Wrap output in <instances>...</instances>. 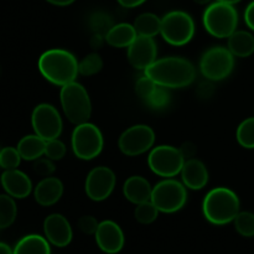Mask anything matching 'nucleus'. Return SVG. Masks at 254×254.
Returning <instances> with one entry per match:
<instances>
[{
  "label": "nucleus",
  "instance_id": "f257e3e1",
  "mask_svg": "<svg viewBox=\"0 0 254 254\" xmlns=\"http://www.w3.org/2000/svg\"><path fill=\"white\" fill-rule=\"evenodd\" d=\"M145 74L156 84L166 88L190 86L196 76L193 64L183 57H165L156 60L145 69Z\"/></svg>",
  "mask_w": 254,
  "mask_h": 254
},
{
  "label": "nucleus",
  "instance_id": "f03ea898",
  "mask_svg": "<svg viewBox=\"0 0 254 254\" xmlns=\"http://www.w3.org/2000/svg\"><path fill=\"white\" fill-rule=\"evenodd\" d=\"M39 69L42 76L56 86L74 82L78 74V62L71 52L52 49L44 52L39 59Z\"/></svg>",
  "mask_w": 254,
  "mask_h": 254
},
{
  "label": "nucleus",
  "instance_id": "7ed1b4c3",
  "mask_svg": "<svg viewBox=\"0 0 254 254\" xmlns=\"http://www.w3.org/2000/svg\"><path fill=\"white\" fill-rule=\"evenodd\" d=\"M202 211L206 220L212 225H227L240 213V198L230 189L216 188L206 195Z\"/></svg>",
  "mask_w": 254,
  "mask_h": 254
},
{
  "label": "nucleus",
  "instance_id": "20e7f679",
  "mask_svg": "<svg viewBox=\"0 0 254 254\" xmlns=\"http://www.w3.org/2000/svg\"><path fill=\"white\" fill-rule=\"evenodd\" d=\"M60 101L64 116L71 123L78 124L86 123L91 118L92 104L86 88L76 81L61 87Z\"/></svg>",
  "mask_w": 254,
  "mask_h": 254
},
{
  "label": "nucleus",
  "instance_id": "39448f33",
  "mask_svg": "<svg viewBox=\"0 0 254 254\" xmlns=\"http://www.w3.org/2000/svg\"><path fill=\"white\" fill-rule=\"evenodd\" d=\"M202 20L208 34L225 39L230 37L237 29L238 14L233 5L216 1L205 10Z\"/></svg>",
  "mask_w": 254,
  "mask_h": 254
},
{
  "label": "nucleus",
  "instance_id": "423d86ee",
  "mask_svg": "<svg viewBox=\"0 0 254 254\" xmlns=\"http://www.w3.org/2000/svg\"><path fill=\"white\" fill-rule=\"evenodd\" d=\"M160 34L168 44L183 46L193 37L195 22L188 12L170 11L161 19Z\"/></svg>",
  "mask_w": 254,
  "mask_h": 254
},
{
  "label": "nucleus",
  "instance_id": "0eeeda50",
  "mask_svg": "<svg viewBox=\"0 0 254 254\" xmlns=\"http://www.w3.org/2000/svg\"><path fill=\"white\" fill-rule=\"evenodd\" d=\"M188 200L185 185L173 179H166L153 188L150 201L159 211L164 213H174L181 210Z\"/></svg>",
  "mask_w": 254,
  "mask_h": 254
},
{
  "label": "nucleus",
  "instance_id": "6e6552de",
  "mask_svg": "<svg viewBox=\"0 0 254 254\" xmlns=\"http://www.w3.org/2000/svg\"><path fill=\"white\" fill-rule=\"evenodd\" d=\"M72 149L82 160L97 158L103 149V135L98 127L88 122L78 124L72 133Z\"/></svg>",
  "mask_w": 254,
  "mask_h": 254
},
{
  "label": "nucleus",
  "instance_id": "1a4fd4ad",
  "mask_svg": "<svg viewBox=\"0 0 254 254\" xmlns=\"http://www.w3.org/2000/svg\"><path fill=\"white\" fill-rule=\"evenodd\" d=\"M149 168L161 178L170 179L181 173L185 158L180 149L171 145H159L150 151L148 156Z\"/></svg>",
  "mask_w": 254,
  "mask_h": 254
},
{
  "label": "nucleus",
  "instance_id": "9d476101",
  "mask_svg": "<svg viewBox=\"0 0 254 254\" xmlns=\"http://www.w3.org/2000/svg\"><path fill=\"white\" fill-rule=\"evenodd\" d=\"M235 67V56L226 47L216 46L207 50L200 61L203 76L211 81H222L231 74Z\"/></svg>",
  "mask_w": 254,
  "mask_h": 254
},
{
  "label": "nucleus",
  "instance_id": "9b49d317",
  "mask_svg": "<svg viewBox=\"0 0 254 254\" xmlns=\"http://www.w3.org/2000/svg\"><path fill=\"white\" fill-rule=\"evenodd\" d=\"M155 141V133L145 124H138L127 129L118 141L119 149L128 156H138L150 150Z\"/></svg>",
  "mask_w": 254,
  "mask_h": 254
},
{
  "label": "nucleus",
  "instance_id": "f8f14e48",
  "mask_svg": "<svg viewBox=\"0 0 254 254\" xmlns=\"http://www.w3.org/2000/svg\"><path fill=\"white\" fill-rule=\"evenodd\" d=\"M31 123L35 134L46 141L59 138L62 131L61 116L51 104H39L32 112Z\"/></svg>",
  "mask_w": 254,
  "mask_h": 254
},
{
  "label": "nucleus",
  "instance_id": "ddd939ff",
  "mask_svg": "<svg viewBox=\"0 0 254 254\" xmlns=\"http://www.w3.org/2000/svg\"><path fill=\"white\" fill-rule=\"evenodd\" d=\"M116 186V175L107 166H98L87 175L84 190L93 201H103L111 196Z\"/></svg>",
  "mask_w": 254,
  "mask_h": 254
},
{
  "label": "nucleus",
  "instance_id": "4468645a",
  "mask_svg": "<svg viewBox=\"0 0 254 254\" xmlns=\"http://www.w3.org/2000/svg\"><path fill=\"white\" fill-rule=\"evenodd\" d=\"M158 46L153 37L136 36L133 44L128 47V61L136 69L145 71L156 61Z\"/></svg>",
  "mask_w": 254,
  "mask_h": 254
},
{
  "label": "nucleus",
  "instance_id": "2eb2a0df",
  "mask_svg": "<svg viewBox=\"0 0 254 254\" xmlns=\"http://www.w3.org/2000/svg\"><path fill=\"white\" fill-rule=\"evenodd\" d=\"M96 242L104 253L116 254L121 252L124 246V235L122 228L113 221H103L98 225Z\"/></svg>",
  "mask_w": 254,
  "mask_h": 254
},
{
  "label": "nucleus",
  "instance_id": "dca6fc26",
  "mask_svg": "<svg viewBox=\"0 0 254 254\" xmlns=\"http://www.w3.org/2000/svg\"><path fill=\"white\" fill-rule=\"evenodd\" d=\"M46 240L56 247H66L71 243L73 232L66 217L59 213L50 215L44 222Z\"/></svg>",
  "mask_w": 254,
  "mask_h": 254
},
{
  "label": "nucleus",
  "instance_id": "f3484780",
  "mask_svg": "<svg viewBox=\"0 0 254 254\" xmlns=\"http://www.w3.org/2000/svg\"><path fill=\"white\" fill-rule=\"evenodd\" d=\"M0 181L7 195L14 198L27 197L32 191V184L29 176L17 169L5 170Z\"/></svg>",
  "mask_w": 254,
  "mask_h": 254
},
{
  "label": "nucleus",
  "instance_id": "a211bd4d",
  "mask_svg": "<svg viewBox=\"0 0 254 254\" xmlns=\"http://www.w3.org/2000/svg\"><path fill=\"white\" fill-rule=\"evenodd\" d=\"M181 178L186 188L191 190H201L208 183L207 168L198 159H188L181 170Z\"/></svg>",
  "mask_w": 254,
  "mask_h": 254
},
{
  "label": "nucleus",
  "instance_id": "6ab92c4d",
  "mask_svg": "<svg viewBox=\"0 0 254 254\" xmlns=\"http://www.w3.org/2000/svg\"><path fill=\"white\" fill-rule=\"evenodd\" d=\"M62 193H64L62 181L52 176H47L44 180L40 181L34 191L36 202L45 207L55 205L62 197Z\"/></svg>",
  "mask_w": 254,
  "mask_h": 254
},
{
  "label": "nucleus",
  "instance_id": "aec40b11",
  "mask_svg": "<svg viewBox=\"0 0 254 254\" xmlns=\"http://www.w3.org/2000/svg\"><path fill=\"white\" fill-rule=\"evenodd\" d=\"M123 192L127 200L130 201L131 203L139 205V203L150 201L153 188L146 179H144L143 176L135 175L129 178L124 183Z\"/></svg>",
  "mask_w": 254,
  "mask_h": 254
},
{
  "label": "nucleus",
  "instance_id": "412c9836",
  "mask_svg": "<svg viewBox=\"0 0 254 254\" xmlns=\"http://www.w3.org/2000/svg\"><path fill=\"white\" fill-rule=\"evenodd\" d=\"M136 36H138V34H136L133 25L122 22V24L113 25L111 27V30L106 34V41L111 46L121 49V47L130 46L134 40L136 39Z\"/></svg>",
  "mask_w": 254,
  "mask_h": 254
},
{
  "label": "nucleus",
  "instance_id": "4be33fe9",
  "mask_svg": "<svg viewBox=\"0 0 254 254\" xmlns=\"http://www.w3.org/2000/svg\"><path fill=\"white\" fill-rule=\"evenodd\" d=\"M228 50L233 56L248 57L254 52V36L251 32L236 30L228 37Z\"/></svg>",
  "mask_w": 254,
  "mask_h": 254
},
{
  "label": "nucleus",
  "instance_id": "5701e85b",
  "mask_svg": "<svg viewBox=\"0 0 254 254\" xmlns=\"http://www.w3.org/2000/svg\"><path fill=\"white\" fill-rule=\"evenodd\" d=\"M16 149L19 150L21 158L25 160H37V159H40V156L45 154L46 140L37 134L26 135L19 141Z\"/></svg>",
  "mask_w": 254,
  "mask_h": 254
},
{
  "label": "nucleus",
  "instance_id": "b1692460",
  "mask_svg": "<svg viewBox=\"0 0 254 254\" xmlns=\"http://www.w3.org/2000/svg\"><path fill=\"white\" fill-rule=\"evenodd\" d=\"M14 254H51L49 241L39 235H29L16 243Z\"/></svg>",
  "mask_w": 254,
  "mask_h": 254
},
{
  "label": "nucleus",
  "instance_id": "393cba45",
  "mask_svg": "<svg viewBox=\"0 0 254 254\" xmlns=\"http://www.w3.org/2000/svg\"><path fill=\"white\" fill-rule=\"evenodd\" d=\"M133 26L138 36L154 37L160 34L161 19L153 12H144L136 17Z\"/></svg>",
  "mask_w": 254,
  "mask_h": 254
},
{
  "label": "nucleus",
  "instance_id": "a878e982",
  "mask_svg": "<svg viewBox=\"0 0 254 254\" xmlns=\"http://www.w3.org/2000/svg\"><path fill=\"white\" fill-rule=\"evenodd\" d=\"M17 208L14 197L10 195H0V230L7 228L16 218Z\"/></svg>",
  "mask_w": 254,
  "mask_h": 254
},
{
  "label": "nucleus",
  "instance_id": "bb28decb",
  "mask_svg": "<svg viewBox=\"0 0 254 254\" xmlns=\"http://www.w3.org/2000/svg\"><path fill=\"white\" fill-rule=\"evenodd\" d=\"M237 141L246 149H254V118H247L237 129Z\"/></svg>",
  "mask_w": 254,
  "mask_h": 254
},
{
  "label": "nucleus",
  "instance_id": "cd10ccee",
  "mask_svg": "<svg viewBox=\"0 0 254 254\" xmlns=\"http://www.w3.org/2000/svg\"><path fill=\"white\" fill-rule=\"evenodd\" d=\"M158 215L159 210L151 201L139 203V205H136L135 211H134L135 220L139 223H141V225H150V223H153L158 218Z\"/></svg>",
  "mask_w": 254,
  "mask_h": 254
},
{
  "label": "nucleus",
  "instance_id": "c85d7f7f",
  "mask_svg": "<svg viewBox=\"0 0 254 254\" xmlns=\"http://www.w3.org/2000/svg\"><path fill=\"white\" fill-rule=\"evenodd\" d=\"M235 227L237 232L243 237H253L254 236V213L240 212L235 218Z\"/></svg>",
  "mask_w": 254,
  "mask_h": 254
},
{
  "label": "nucleus",
  "instance_id": "c756f323",
  "mask_svg": "<svg viewBox=\"0 0 254 254\" xmlns=\"http://www.w3.org/2000/svg\"><path fill=\"white\" fill-rule=\"evenodd\" d=\"M103 67V61L98 54H91L78 62V73L83 76H92L98 73Z\"/></svg>",
  "mask_w": 254,
  "mask_h": 254
},
{
  "label": "nucleus",
  "instance_id": "7c9ffc66",
  "mask_svg": "<svg viewBox=\"0 0 254 254\" xmlns=\"http://www.w3.org/2000/svg\"><path fill=\"white\" fill-rule=\"evenodd\" d=\"M21 155H20L19 150L11 146H7L0 150V166L5 170H12V169H17L21 161Z\"/></svg>",
  "mask_w": 254,
  "mask_h": 254
},
{
  "label": "nucleus",
  "instance_id": "2f4dec72",
  "mask_svg": "<svg viewBox=\"0 0 254 254\" xmlns=\"http://www.w3.org/2000/svg\"><path fill=\"white\" fill-rule=\"evenodd\" d=\"M146 104L153 109H163L169 106L170 103V94L166 91V87L159 86L155 88V91L151 93V96L146 99Z\"/></svg>",
  "mask_w": 254,
  "mask_h": 254
},
{
  "label": "nucleus",
  "instance_id": "473e14b6",
  "mask_svg": "<svg viewBox=\"0 0 254 254\" xmlns=\"http://www.w3.org/2000/svg\"><path fill=\"white\" fill-rule=\"evenodd\" d=\"M45 155L51 160H61L66 155V145L59 138L46 141Z\"/></svg>",
  "mask_w": 254,
  "mask_h": 254
},
{
  "label": "nucleus",
  "instance_id": "72a5a7b5",
  "mask_svg": "<svg viewBox=\"0 0 254 254\" xmlns=\"http://www.w3.org/2000/svg\"><path fill=\"white\" fill-rule=\"evenodd\" d=\"M156 87H158V84H156L155 82L150 78V77H148L145 74V76L140 77V78L136 81L135 92L141 99L146 101V99L151 96V93L155 91Z\"/></svg>",
  "mask_w": 254,
  "mask_h": 254
},
{
  "label": "nucleus",
  "instance_id": "f704fd0d",
  "mask_svg": "<svg viewBox=\"0 0 254 254\" xmlns=\"http://www.w3.org/2000/svg\"><path fill=\"white\" fill-rule=\"evenodd\" d=\"M91 26L94 31L98 32V35H101V32L107 34L113 25H112V20L109 19V16H107L103 12H97L92 16Z\"/></svg>",
  "mask_w": 254,
  "mask_h": 254
},
{
  "label": "nucleus",
  "instance_id": "c9c22d12",
  "mask_svg": "<svg viewBox=\"0 0 254 254\" xmlns=\"http://www.w3.org/2000/svg\"><path fill=\"white\" fill-rule=\"evenodd\" d=\"M35 173L41 176H51L55 173V165L51 159H37L36 163L34 164Z\"/></svg>",
  "mask_w": 254,
  "mask_h": 254
},
{
  "label": "nucleus",
  "instance_id": "e433bc0d",
  "mask_svg": "<svg viewBox=\"0 0 254 254\" xmlns=\"http://www.w3.org/2000/svg\"><path fill=\"white\" fill-rule=\"evenodd\" d=\"M98 225V221L93 216H82L78 220V228L86 235H94Z\"/></svg>",
  "mask_w": 254,
  "mask_h": 254
},
{
  "label": "nucleus",
  "instance_id": "4c0bfd02",
  "mask_svg": "<svg viewBox=\"0 0 254 254\" xmlns=\"http://www.w3.org/2000/svg\"><path fill=\"white\" fill-rule=\"evenodd\" d=\"M245 21L246 24H247V26L254 31V0L252 2H250V5H248L247 9H246Z\"/></svg>",
  "mask_w": 254,
  "mask_h": 254
},
{
  "label": "nucleus",
  "instance_id": "58836bf2",
  "mask_svg": "<svg viewBox=\"0 0 254 254\" xmlns=\"http://www.w3.org/2000/svg\"><path fill=\"white\" fill-rule=\"evenodd\" d=\"M180 151L184 158H185V160L186 159H191L196 154V146L192 143H185L180 148Z\"/></svg>",
  "mask_w": 254,
  "mask_h": 254
},
{
  "label": "nucleus",
  "instance_id": "ea45409f",
  "mask_svg": "<svg viewBox=\"0 0 254 254\" xmlns=\"http://www.w3.org/2000/svg\"><path fill=\"white\" fill-rule=\"evenodd\" d=\"M124 7H136L145 2L146 0H117Z\"/></svg>",
  "mask_w": 254,
  "mask_h": 254
},
{
  "label": "nucleus",
  "instance_id": "a19ab883",
  "mask_svg": "<svg viewBox=\"0 0 254 254\" xmlns=\"http://www.w3.org/2000/svg\"><path fill=\"white\" fill-rule=\"evenodd\" d=\"M46 1H49L50 4L59 5V6H66V5L72 4L74 0H46Z\"/></svg>",
  "mask_w": 254,
  "mask_h": 254
},
{
  "label": "nucleus",
  "instance_id": "79ce46f5",
  "mask_svg": "<svg viewBox=\"0 0 254 254\" xmlns=\"http://www.w3.org/2000/svg\"><path fill=\"white\" fill-rule=\"evenodd\" d=\"M0 254H14V251L6 243L0 242Z\"/></svg>",
  "mask_w": 254,
  "mask_h": 254
},
{
  "label": "nucleus",
  "instance_id": "37998d69",
  "mask_svg": "<svg viewBox=\"0 0 254 254\" xmlns=\"http://www.w3.org/2000/svg\"><path fill=\"white\" fill-rule=\"evenodd\" d=\"M216 1H220V2H226V4L235 5V4H237V2H240L241 0H216Z\"/></svg>",
  "mask_w": 254,
  "mask_h": 254
},
{
  "label": "nucleus",
  "instance_id": "c03bdc74",
  "mask_svg": "<svg viewBox=\"0 0 254 254\" xmlns=\"http://www.w3.org/2000/svg\"><path fill=\"white\" fill-rule=\"evenodd\" d=\"M193 1L197 2V4H200V5H205V4H208L211 0H193Z\"/></svg>",
  "mask_w": 254,
  "mask_h": 254
}]
</instances>
